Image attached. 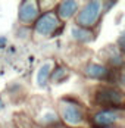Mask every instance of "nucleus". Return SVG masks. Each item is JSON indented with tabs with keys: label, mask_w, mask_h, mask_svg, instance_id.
I'll return each instance as SVG.
<instances>
[{
	"label": "nucleus",
	"mask_w": 125,
	"mask_h": 128,
	"mask_svg": "<svg viewBox=\"0 0 125 128\" xmlns=\"http://www.w3.org/2000/svg\"><path fill=\"white\" fill-rule=\"evenodd\" d=\"M3 106H4V104H3V102H2V99H0V110L3 109Z\"/></svg>",
	"instance_id": "nucleus-16"
},
{
	"label": "nucleus",
	"mask_w": 125,
	"mask_h": 128,
	"mask_svg": "<svg viewBox=\"0 0 125 128\" xmlns=\"http://www.w3.org/2000/svg\"><path fill=\"white\" fill-rule=\"evenodd\" d=\"M31 36V28L30 26H19V30H18V32H16V37L18 38H28Z\"/></svg>",
	"instance_id": "nucleus-12"
},
{
	"label": "nucleus",
	"mask_w": 125,
	"mask_h": 128,
	"mask_svg": "<svg viewBox=\"0 0 125 128\" xmlns=\"http://www.w3.org/2000/svg\"><path fill=\"white\" fill-rule=\"evenodd\" d=\"M94 103L103 106V109H113V110H122L124 108V94L121 88H116L112 86H103L96 90Z\"/></svg>",
	"instance_id": "nucleus-2"
},
{
	"label": "nucleus",
	"mask_w": 125,
	"mask_h": 128,
	"mask_svg": "<svg viewBox=\"0 0 125 128\" xmlns=\"http://www.w3.org/2000/svg\"><path fill=\"white\" fill-rule=\"evenodd\" d=\"M109 71H110V68H108L104 65L91 62V64H88L84 68V75L87 78L99 80V81H106V78L109 75Z\"/></svg>",
	"instance_id": "nucleus-8"
},
{
	"label": "nucleus",
	"mask_w": 125,
	"mask_h": 128,
	"mask_svg": "<svg viewBox=\"0 0 125 128\" xmlns=\"http://www.w3.org/2000/svg\"><path fill=\"white\" fill-rule=\"evenodd\" d=\"M59 118L68 125H81L86 121V108L80 100L72 97H63L59 103Z\"/></svg>",
	"instance_id": "nucleus-1"
},
{
	"label": "nucleus",
	"mask_w": 125,
	"mask_h": 128,
	"mask_svg": "<svg viewBox=\"0 0 125 128\" xmlns=\"http://www.w3.org/2000/svg\"><path fill=\"white\" fill-rule=\"evenodd\" d=\"M6 44H8V38L3 37V36H0V49H3Z\"/></svg>",
	"instance_id": "nucleus-15"
},
{
	"label": "nucleus",
	"mask_w": 125,
	"mask_h": 128,
	"mask_svg": "<svg viewBox=\"0 0 125 128\" xmlns=\"http://www.w3.org/2000/svg\"><path fill=\"white\" fill-rule=\"evenodd\" d=\"M124 40H125V34L122 32V34L119 36V38H118V47H119V52H121V53H124V49H125Z\"/></svg>",
	"instance_id": "nucleus-13"
},
{
	"label": "nucleus",
	"mask_w": 125,
	"mask_h": 128,
	"mask_svg": "<svg viewBox=\"0 0 125 128\" xmlns=\"http://www.w3.org/2000/svg\"><path fill=\"white\" fill-rule=\"evenodd\" d=\"M34 128H38V127H34Z\"/></svg>",
	"instance_id": "nucleus-17"
},
{
	"label": "nucleus",
	"mask_w": 125,
	"mask_h": 128,
	"mask_svg": "<svg viewBox=\"0 0 125 128\" xmlns=\"http://www.w3.org/2000/svg\"><path fill=\"white\" fill-rule=\"evenodd\" d=\"M121 118V114L113 109H102L97 110L91 116V125L93 128H112L115 122Z\"/></svg>",
	"instance_id": "nucleus-6"
},
{
	"label": "nucleus",
	"mask_w": 125,
	"mask_h": 128,
	"mask_svg": "<svg viewBox=\"0 0 125 128\" xmlns=\"http://www.w3.org/2000/svg\"><path fill=\"white\" fill-rule=\"evenodd\" d=\"M71 34H72V38L76 41V43H81V44H87V43H91L93 40L96 38L94 32L91 30H87V28H81L78 25H74L71 28Z\"/></svg>",
	"instance_id": "nucleus-9"
},
{
	"label": "nucleus",
	"mask_w": 125,
	"mask_h": 128,
	"mask_svg": "<svg viewBox=\"0 0 125 128\" xmlns=\"http://www.w3.org/2000/svg\"><path fill=\"white\" fill-rule=\"evenodd\" d=\"M40 16V6L37 2H30L25 0L19 3L18 8V21L19 24L24 26H30L31 24H34L37 21V18Z\"/></svg>",
	"instance_id": "nucleus-5"
},
{
	"label": "nucleus",
	"mask_w": 125,
	"mask_h": 128,
	"mask_svg": "<svg viewBox=\"0 0 125 128\" xmlns=\"http://www.w3.org/2000/svg\"><path fill=\"white\" fill-rule=\"evenodd\" d=\"M115 4H116V2H104V3H102V9H104V12H108Z\"/></svg>",
	"instance_id": "nucleus-14"
},
{
	"label": "nucleus",
	"mask_w": 125,
	"mask_h": 128,
	"mask_svg": "<svg viewBox=\"0 0 125 128\" xmlns=\"http://www.w3.org/2000/svg\"><path fill=\"white\" fill-rule=\"evenodd\" d=\"M62 22L56 16L54 10H47L41 13L34 22V32L41 37H52Z\"/></svg>",
	"instance_id": "nucleus-4"
},
{
	"label": "nucleus",
	"mask_w": 125,
	"mask_h": 128,
	"mask_svg": "<svg viewBox=\"0 0 125 128\" xmlns=\"http://www.w3.org/2000/svg\"><path fill=\"white\" fill-rule=\"evenodd\" d=\"M100 15H102V3L100 2H87L84 4V8L80 9V12L76 15L75 21H76V25L81 26V28H87L91 30L93 26L99 22Z\"/></svg>",
	"instance_id": "nucleus-3"
},
{
	"label": "nucleus",
	"mask_w": 125,
	"mask_h": 128,
	"mask_svg": "<svg viewBox=\"0 0 125 128\" xmlns=\"http://www.w3.org/2000/svg\"><path fill=\"white\" fill-rule=\"evenodd\" d=\"M78 10V3L74 2V0H65V2H60L56 4V16L62 21H66V19H71L75 13ZM60 21V22H62Z\"/></svg>",
	"instance_id": "nucleus-7"
},
{
	"label": "nucleus",
	"mask_w": 125,
	"mask_h": 128,
	"mask_svg": "<svg viewBox=\"0 0 125 128\" xmlns=\"http://www.w3.org/2000/svg\"><path fill=\"white\" fill-rule=\"evenodd\" d=\"M50 72H52V64H50V62L43 64V66L38 69V72H37V84L40 87H44V86L47 84Z\"/></svg>",
	"instance_id": "nucleus-11"
},
{
	"label": "nucleus",
	"mask_w": 125,
	"mask_h": 128,
	"mask_svg": "<svg viewBox=\"0 0 125 128\" xmlns=\"http://www.w3.org/2000/svg\"><path fill=\"white\" fill-rule=\"evenodd\" d=\"M69 75V69L66 68V66H63V65H59V66H56L52 72H50V77H49V81L52 82H62L66 80V77Z\"/></svg>",
	"instance_id": "nucleus-10"
}]
</instances>
